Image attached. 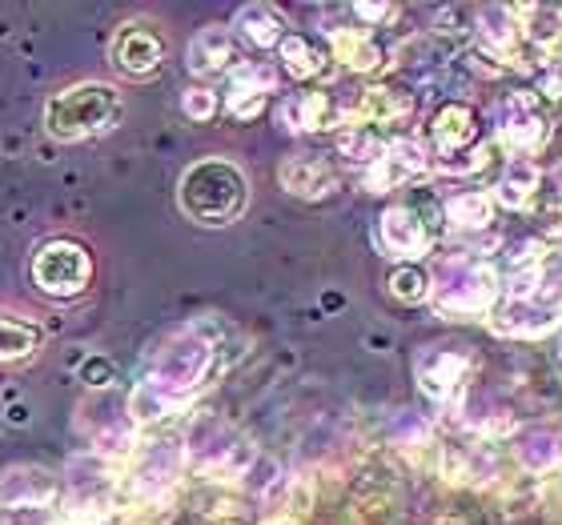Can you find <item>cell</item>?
<instances>
[{"mask_svg": "<svg viewBox=\"0 0 562 525\" xmlns=\"http://www.w3.org/2000/svg\"><path fill=\"white\" fill-rule=\"evenodd\" d=\"M225 333H234V329L222 326L217 317H205V321L169 329L165 338L153 341V350L145 353V365H140L137 386L125 401L133 425H157V421L173 418L201 389L213 386V377L229 365L222 350Z\"/></svg>", "mask_w": 562, "mask_h": 525, "instance_id": "1", "label": "cell"}, {"mask_svg": "<svg viewBox=\"0 0 562 525\" xmlns=\"http://www.w3.org/2000/svg\"><path fill=\"white\" fill-rule=\"evenodd\" d=\"M503 301V273L479 249H454L434 258L430 305L446 321H479Z\"/></svg>", "mask_w": 562, "mask_h": 525, "instance_id": "2", "label": "cell"}, {"mask_svg": "<svg viewBox=\"0 0 562 525\" xmlns=\"http://www.w3.org/2000/svg\"><path fill=\"white\" fill-rule=\"evenodd\" d=\"M181 213L198 225H234L249 205V176L237 161L205 157L181 173Z\"/></svg>", "mask_w": 562, "mask_h": 525, "instance_id": "3", "label": "cell"}, {"mask_svg": "<svg viewBox=\"0 0 562 525\" xmlns=\"http://www.w3.org/2000/svg\"><path fill=\"white\" fill-rule=\"evenodd\" d=\"M121 93L105 81H85L72 89H60L48 96L45 105V129L57 140H89L97 133H109L121 121Z\"/></svg>", "mask_w": 562, "mask_h": 525, "instance_id": "4", "label": "cell"}, {"mask_svg": "<svg viewBox=\"0 0 562 525\" xmlns=\"http://www.w3.org/2000/svg\"><path fill=\"white\" fill-rule=\"evenodd\" d=\"M491 125H494V149L510 152V161H535L547 140H551L554 125L535 89H510L491 105Z\"/></svg>", "mask_w": 562, "mask_h": 525, "instance_id": "5", "label": "cell"}, {"mask_svg": "<svg viewBox=\"0 0 562 525\" xmlns=\"http://www.w3.org/2000/svg\"><path fill=\"white\" fill-rule=\"evenodd\" d=\"M479 374L482 353L467 341H434V345H422L414 357V381L438 406H454L467 393H474Z\"/></svg>", "mask_w": 562, "mask_h": 525, "instance_id": "6", "label": "cell"}, {"mask_svg": "<svg viewBox=\"0 0 562 525\" xmlns=\"http://www.w3.org/2000/svg\"><path fill=\"white\" fill-rule=\"evenodd\" d=\"M89 281H93V258L72 237H53L33 253V285L45 297L72 301L89 289Z\"/></svg>", "mask_w": 562, "mask_h": 525, "instance_id": "7", "label": "cell"}, {"mask_svg": "<svg viewBox=\"0 0 562 525\" xmlns=\"http://www.w3.org/2000/svg\"><path fill=\"white\" fill-rule=\"evenodd\" d=\"M442 233H446V225L430 221L426 209L411 205V201L386 205L382 217H378V246H382L386 258L398 261V265H418L422 258H430Z\"/></svg>", "mask_w": 562, "mask_h": 525, "instance_id": "8", "label": "cell"}, {"mask_svg": "<svg viewBox=\"0 0 562 525\" xmlns=\"http://www.w3.org/2000/svg\"><path fill=\"white\" fill-rule=\"evenodd\" d=\"M414 113H418V96H414L406 84L378 81L341 101V129H358V125L378 129V133L406 129L414 121Z\"/></svg>", "mask_w": 562, "mask_h": 525, "instance_id": "9", "label": "cell"}, {"mask_svg": "<svg viewBox=\"0 0 562 525\" xmlns=\"http://www.w3.org/2000/svg\"><path fill=\"white\" fill-rule=\"evenodd\" d=\"M562 326V289H547L539 297H503L486 317V329L498 338L539 341Z\"/></svg>", "mask_w": 562, "mask_h": 525, "instance_id": "10", "label": "cell"}, {"mask_svg": "<svg viewBox=\"0 0 562 525\" xmlns=\"http://www.w3.org/2000/svg\"><path fill=\"white\" fill-rule=\"evenodd\" d=\"M426 173H430V149H426V140L402 133V137L386 140V152L362 173V189L382 197V193L411 189L414 181H422Z\"/></svg>", "mask_w": 562, "mask_h": 525, "instance_id": "11", "label": "cell"}, {"mask_svg": "<svg viewBox=\"0 0 562 525\" xmlns=\"http://www.w3.org/2000/svg\"><path fill=\"white\" fill-rule=\"evenodd\" d=\"M474 41H479V53L486 60H494L498 69H515L530 72L535 60H530L527 36L518 28V21L510 16L506 4H494V9H474Z\"/></svg>", "mask_w": 562, "mask_h": 525, "instance_id": "12", "label": "cell"}, {"mask_svg": "<svg viewBox=\"0 0 562 525\" xmlns=\"http://www.w3.org/2000/svg\"><path fill=\"white\" fill-rule=\"evenodd\" d=\"M281 89V72L270 60H241L225 77V113L234 121H258L270 105V96Z\"/></svg>", "mask_w": 562, "mask_h": 525, "instance_id": "13", "label": "cell"}, {"mask_svg": "<svg viewBox=\"0 0 562 525\" xmlns=\"http://www.w3.org/2000/svg\"><path fill=\"white\" fill-rule=\"evenodd\" d=\"M482 145V121L467 101H442L426 121V149L430 161H450L458 152Z\"/></svg>", "mask_w": 562, "mask_h": 525, "instance_id": "14", "label": "cell"}, {"mask_svg": "<svg viewBox=\"0 0 562 525\" xmlns=\"http://www.w3.org/2000/svg\"><path fill=\"white\" fill-rule=\"evenodd\" d=\"M278 181L290 197H302V201H326L341 189V173L338 164H334V157L314 149L290 152L278 164Z\"/></svg>", "mask_w": 562, "mask_h": 525, "instance_id": "15", "label": "cell"}, {"mask_svg": "<svg viewBox=\"0 0 562 525\" xmlns=\"http://www.w3.org/2000/svg\"><path fill=\"white\" fill-rule=\"evenodd\" d=\"M278 125L285 133H341V96L326 89H297L278 101Z\"/></svg>", "mask_w": 562, "mask_h": 525, "instance_id": "16", "label": "cell"}, {"mask_svg": "<svg viewBox=\"0 0 562 525\" xmlns=\"http://www.w3.org/2000/svg\"><path fill=\"white\" fill-rule=\"evenodd\" d=\"M109 57L125 77H153L165 65V36L149 21H125L109 41Z\"/></svg>", "mask_w": 562, "mask_h": 525, "instance_id": "17", "label": "cell"}, {"mask_svg": "<svg viewBox=\"0 0 562 525\" xmlns=\"http://www.w3.org/2000/svg\"><path fill=\"white\" fill-rule=\"evenodd\" d=\"M241 60H246L241 57V45H237L234 28H225V24H205V28H198V36H193L186 48L189 72L201 77V81H210V77H229Z\"/></svg>", "mask_w": 562, "mask_h": 525, "instance_id": "18", "label": "cell"}, {"mask_svg": "<svg viewBox=\"0 0 562 525\" xmlns=\"http://www.w3.org/2000/svg\"><path fill=\"white\" fill-rule=\"evenodd\" d=\"M510 457L522 478H554L562 469V430L559 425H522L510 437Z\"/></svg>", "mask_w": 562, "mask_h": 525, "instance_id": "19", "label": "cell"}, {"mask_svg": "<svg viewBox=\"0 0 562 525\" xmlns=\"http://www.w3.org/2000/svg\"><path fill=\"white\" fill-rule=\"evenodd\" d=\"M326 48L329 60H338L341 69L350 72H366L370 77V72L386 69V48L362 24H334V28H326Z\"/></svg>", "mask_w": 562, "mask_h": 525, "instance_id": "20", "label": "cell"}, {"mask_svg": "<svg viewBox=\"0 0 562 525\" xmlns=\"http://www.w3.org/2000/svg\"><path fill=\"white\" fill-rule=\"evenodd\" d=\"M57 498V481L48 478L45 469L33 466H12L0 478V510L21 514V510H45Z\"/></svg>", "mask_w": 562, "mask_h": 525, "instance_id": "21", "label": "cell"}, {"mask_svg": "<svg viewBox=\"0 0 562 525\" xmlns=\"http://www.w3.org/2000/svg\"><path fill=\"white\" fill-rule=\"evenodd\" d=\"M494 197L486 189H467V193H454V197L442 201V225L446 233L454 237H474V233H486L494 225Z\"/></svg>", "mask_w": 562, "mask_h": 525, "instance_id": "22", "label": "cell"}, {"mask_svg": "<svg viewBox=\"0 0 562 525\" xmlns=\"http://www.w3.org/2000/svg\"><path fill=\"white\" fill-rule=\"evenodd\" d=\"M278 60L285 77H293L297 84H310V81H317V77H326L329 48L310 33H290L278 45Z\"/></svg>", "mask_w": 562, "mask_h": 525, "instance_id": "23", "label": "cell"}, {"mask_svg": "<svg viewBox=\"0 0 562 525\" xmlns=\"http://www.w3.org/2000/svg\"><path fill=\"white\" fill-rule=\"evenodd\" d=\"M542 189V169L535 161H506L498 181H494V205L506 213H522L535 205Z\"/></svg>", "mask_w": 562, "mask_h": 525, "instance_id": "24", "label": "cell"}, {"mask_svg": "<svg viewBox=\"0 0 562 525\" xmlns=\"http://www.w3.org/2000/svg\"><path fill=\"white\" fill-rule=\"evenodd\" d=\"M234 36L246 41L249 48H258V53H270V48H278L290 36V24H285L281 9H273V4H246L234 16Z\"/></svg>", "mask_w": 562, "mask_h": 525, "instance_id": "25", "label": "cell"}, {"mask_svg": "<svg viewBox=\"0 0 562 525\" xmlns=\"http://www.w3.org/2000/svg\"><path fill=\"white\" fill-rule=\"evenodd\" d=\"M382 152H386V137H382L378 129H366V125H358V129H341L338 133V157L346 164H353L358 173H366V169H370Z\"/></svg>", "mask_w": 562, "mask_h": 525, "instance_id": "26", "label": "cell"}, {"mask_svg": "<svg viewBox=\"0 0 562 525\" xmlns=\"http://www.w3.org/2000/svg\"><path fill=\"white\" fill-rule=\"evenodd\" d=\"M41 341H45V333L33 321L0 313V362H21V357L41 350Z\"/></svg>", "mask_w": 562, "mask_h": 525, "instance_id": "27", "label": "cell"}, {"mask_svg": "<svg viewBox=\"0 0 562 525\" xmlns=\"http://www.w3.org/2000/svg\"><path fill=\"white\" fill-rule=\"evenodd\" d=\"M386 289L394 301L422 305V301H430V273L422 265H394L386 277Z\"/></svg>", "mask_w": 562, "mask_h": 525, "instance_id": "28", "label": "cell"}, {"mask_svg": "<svg viewBox=\"0 0 562 525\" xmlns=\"http://www.w3.org/2000/svg\"><path fill=\"white\" fill-rule=\"evenodd\" d=\"M491 157H494V140H482V145H474L470 152H458V157H450V161H430V173L474 176V173H482V169L491 164Z\"/></svg>", "mask_w": 562, "mask_h": 525, "instance_id": "29", "label": "cell"}, {"mask_svg": "<svg viewBox=\"0 0 562 525\" xmlns=\"http://www.w3.org/2000/svg\"><path fill=\"white\" fill-rule=\"evenodd\" d=\"M217 109H222V96L213 93L210 84H189L186 93H181V113H186L193 125L213 121L217 117Z\"/></svg>", "mask_w": 562, "mask_h": 525, "instance_id": "30", "label": "cell"}, {"mask_svg": "<svg viewBox=\"0 0 562 525\" xmlns=\"http://www.w3.org/2000/svg\"><path fill=\"white\" fill-rule=\"evenodd\" d=\"M350 12L358 16V21H362V28H370V33H374V28H382V24H390V21H398V16H402L398 4H353Z\"/></svg>", "mask_w": 562, "mask_h": 525, "instance_id": "31", "label": "cell"}]
</instances>
